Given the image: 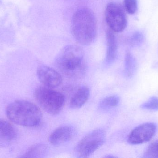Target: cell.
Here are the masks:
<instances>
[{"label":"cell","instance_id":"cell-7","mask_svg":"<svg viewBox=\"0 0 158 158\" xmlns=\"http://www.w3.org/2000/svg\"><path fill=\"white\" fill-rule=\"evenodd\" d=\"M157 126L152 122L143 123L135 128L129 134L128 142L132 145L147 143L151 140L156 134Z\"/></svg>","mask_w":158,"mask_h":158},{"label":"cell","instance_id":"cell-18","mask_svg":"<svg viewBox=\"0 0 158 158\" xmlns=\"http://www.w3.org/2000/svg\"><path fill=\"white\" fill-rule=\"evenodd\" d=\"M123 4L125 10L128 14L133 15L137 11L138 8L137 0H124Z\"/></svg>","mask_w":158,"mask_h":158},{"label":"cell","instance_id":"cell-14","mask_svg":"<svg viewBox=\"0 0 158 158\" xmlns=\"http://www.w3.org/2000/svg\"><path fill=\"white\" fill-rule=\"evenodd\" d=\"M136 62L133 56L128 52L125 58V72L128 77L133 75L136 70Z\"/></svg>","mask_w":158,"mask_h":158},{"label":"cell","instance_id":"cell-9","mask_svg":"<svg viewBox=\"0 0 158 158\" xmlns=\"http://www.w3.org/2000/svg\"><path fill=\"white\" fill-rule=\"evenodd\" d=\"M76 130L71 126H62L54 131L49 136V142L52 145L59 146L71 141L75 136Z\"/></svg>","mask_w":158,"mask_h":158},{"label":"cell","instance_id":"cell-1","mask_svg":"<svg viewBox=\"0 0 158 158\" xmlns=\"http://www.w3.org/2000/svg\"><path fill=\"white\" fill-rule=\"evenodd\" d=\"M55 63L60 71L70 78H80L86 70L84 53L77 45H69L64 47L57 56Z\"/></svg>","mask_w":158,"mask_h":158},{"label":"cell","instance_id":"cell-4","mask_svg":"<svg viewBox=\"0 0 158 158\" xmlns=\"http://www.w3.org/2000/svg\"><path fill=\"white\" fill-rule=\"evenodd\" d=\"M34 96L41 107L51 115L60 113L65 105V96L62 93L44 85L36 89Z\"/></svg>","mask_w":158,"mask_h":158},{"label":"cell","instance_id":"cell-11","mask_svg":"<svg viewBox=\"0 0 158 158\" xmlns=\"http://www.w3.org/2000/svg\"><path fill=\"white\" fill-rule=\"evenodd\" d=\"M90 96L89 88L85 86L80 87L71 98L70 106L71 108H80L86 103Z\"/></svg>","mask_w":158,"mask_h":158},{"label":"cell","instance_id":"cell-2","mask_svg":"<svg viewBox=\"0 0 158 158\" xmlns=\"http://www.w3.org/2000/svg\"><path fill=\"white\" fill-rule=\"evenodd\" d=\"M71 31L79 44H91L95 39L97 31L96 18L93 11L86 8L77 11L72 18Z\"/></svg>","mask_w":158,"mask_h":158},{"label":"cell","instance_id":"cell-19","mask_svg":"<svg viewBox=\"0 0 158 158\" xmlns=\"http://www.w3.org/2000/svg\"><path fill=\"white\" fill-rule=\"evenodd\" d=\"M143 109L148 110H156L158 109V98L156 97H152L141 106Z\"/></svg>","mask_w":158,"mask_h":158},{"label":"cell","instance_id":"cell-5","mask_svg":"<svg viewBox=\"0 0 158 158\" xmlns=\"http://www.w3.org/2000/svg\"><path fill=\"white\" fill-rule=\"evenodd\" d=\"M106 137V132L97 129L85 135L77 146V152L79 157L87 158L103 145Z\"/></svg>","mask_w":158,"mask_h":158},{"label":"cell","instance_id":"cell-8","mask_svg":"<svg viewBox=\"0 0 158 158\" xmlns=\"http://www.w3.org/2000/svg\"><path fill=\"white\" fill-rule=\"evenodd\" d=\"M37 76L44 86L54 88L59 87L63 82L61 74L52 68L41 66L37 70Z\"/></svg>","mask_w":158,"mask_h":158},{"label":"cell","instance_id":"cell-20","mask_svg":"<svg viewBox=\"0 0 158 158\" xmlns=\"http://www.w3.org/2000/svg\"><path fill=\"white\" fill-rule=\"evenodd\" d=\"M105 157H106V158H113V157H115L113 156H105Z\"/></svg>","mask_w":158,"mask_h":158},{"label":"cell","instance_id":"cell-16","mask_svg":"<svg viewBox=\"0 0 158 158\" xmlns=\"http://www.w3.org/2000/svg\"><path fill=\"white\" fill-rule=\"evenodd\" d=\"M145 37L143 33L141 31H136L134 32L129 38L128 42L130 45L133 47L139 46L143 43Z\"/></svg>","mask_w":158,"mask_h":158},{"label":"cell","instance_id":"cell-3","mask_svg":"<svg viewBox=\"0 0 158 158\" xmlns=\"http://www.w3.org/2000/svg\"><path fill=\"white\" fill-rule=\"evenodd\" d=\"M6 112L7 117L12 122L24 127H37L42 120V114L40 109L29 101H15L7 106Z\"/></svg>","mask_w":158,"mask_h":158},{"label":"cell","instance_id":"cell-10","mask_svg":"<svg viewBox=\"0 0 158 158\" xmlns=\"http://www.w3.org/2000/svg\"><path fill=\"white\" fill-rule=\"evenodd\" d=\"M17 131L9 122L0 118V146L9 145L15 140Z\"/></svg>","mask_w":158,"mask_h":158},{"label":"cell","instance_id":"cell-15","mask_svg":"<svg viewBox=\"0 0 158 158\" xmlns=\"http://www.w3.org/2000/svg\"><path fill=\"white\" fill-rule=\"evenodd\" d=\"M120 102L118 96H110L103 99L99 104V107L104 110L109 109L117 106Z\"/></svg>","mask_w":158,"mask_h":158},{"label":"cell","instance_id":"cell-17","mask_svg":"<svg viewBox=\"0 0 158 158\" xmlns=\"http://www.w3.org/2000/svg\"><path fill=\"white\" fill-rule=\"evenodd\" d=\"M144 158H158V140L151 143L145 153Z\"/></svg>","mask_w":158,"mask_h":158},{"label":"cell","instance_id":"cell-13","mask_svg":"<svg viewBox=\"0 0 158 158\" xmlns=\"http://www.w3.org/2000/svg\"><path fill=\"white\" fill-rule=\"evenodd\" d=\"M48 152V147L44 144H37L31 147L22 157H43Z\"/></svg>","mask_w":158,"mask_h":158},{"label":"cell","instance_id":"cell-12","mask_svg":"<svg viewBox=\"0 0 158 158\" xmlns=\"http://www.w3.org/2000/svg\"><path fill=\"white\" fill-rule=\"evenodd\" d=\"M112 31L108 30L106 32L107 53L106 61L111 63L115 60L118 51V44L116 36Z\"/></svg>","mask_w":158,"mask_h":158},{"label":"cell","instance_id":"cell-6","mask_svg":"<svg viewBox=\"0 0 158 158\" xmlns=\"http://www.w3.org/2000/svg\"><path fill=\"white\" fill-rule=\"evenodd\" d=\"M105 17L110 29L113 32L123 31L127 25V19L123 7L116 2L107 5L105 10Z\"/></svg>","mask_w":158,"mask_h":158}]
</instances>
